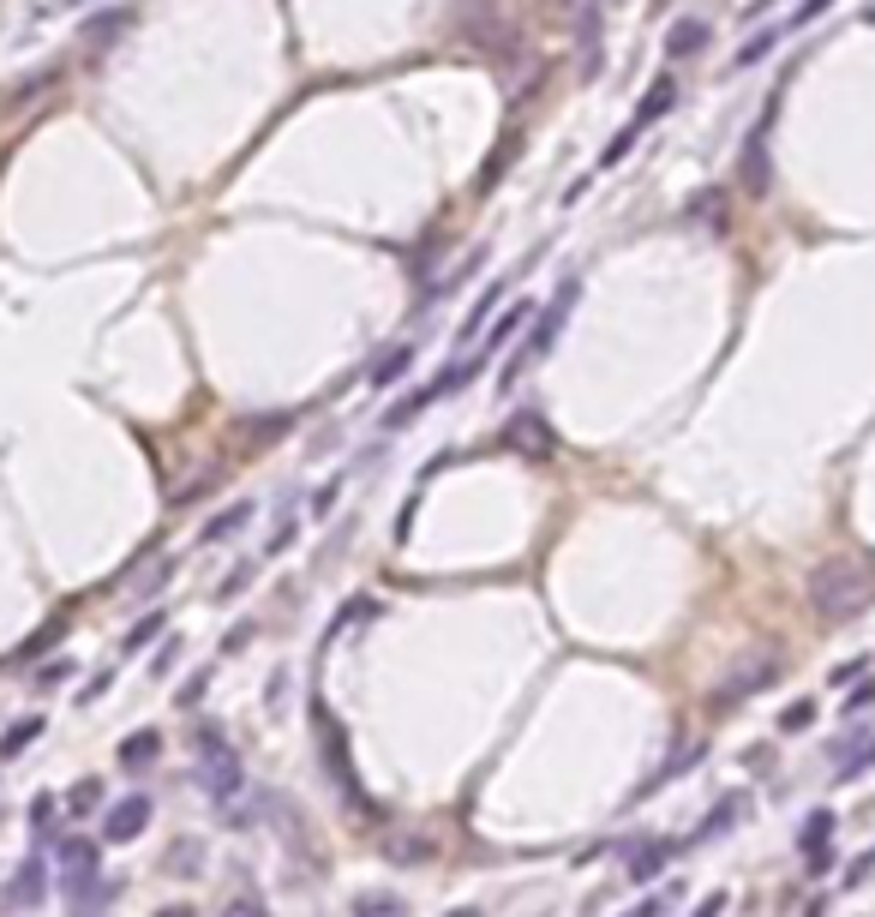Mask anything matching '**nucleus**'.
<instances>
[{
    "label": "nucleus",
    "instance_id": "1",
    "mask_svg": "<svg viewBox=\"0 0 875 917\" xmlns=\"http://www.w3.org/2000/svg\"><path fill=\"white\" fill-rule=\"evenodd\" d=\"M875 600V570L857 564V558H827L822 570L810 575V605L822 624H845Z\"/></svg>",
    "mask_w": 875,
    "mask_h": 917
},
{
    "label": "nucleus",
    "instance_id": "2",
    "mask_svg": "<svg viewBox=\"0 0 875 917\" xmlns=\"http://www.w3.org/2000/svg\"><path fill=\"white\" fill-rule=\"evenodd\" d=\"M576 294H582V283H576V276H563V283H558V294H552V306H546V318L533 324V330L522 336V348H516L510 360L498 366V390H516L528 366H540L546 354H552L558 330H563V324H570V313H576Z\"/></svg>",
    "mask_w": 875,
    "mask_h": 917
},
{
    "label": "nucleus",
    "instance_id": "3",
    "mask_svg": "<svg viewBox=\"0 0 875 917\" xmlns=\"http://www.w3.org/2000/svg\"><path fill=\"white\" fill-rule=\"evenodd\" d=\"M192 750H199V786H204V797H211L216 809H234V797L246 792V767H241V756L228 750L222 726H199Z\"/></svg>",
    "mask_w": 875,
    "mask_h": 917
},
{
    "label": "nucleus",
    "instance_id": "4",
    "mask_svg": "<svg viewBox=\"0 0 875 917\" xmlns=\"http://www.w3.org/2000/svg\"><path fill=\"white\" fill-rule=\"evenodd\" d=\"M61 869H67V899H72V917H84L96 899H109V887H96V846L91 839H61Z\"/></svg>",
    "mask_w": 875,
    "mask_h": 917
},
{
    "label": "nucleus",
    "instance_id": "5",
    "mask_svg": "<svg viewBox=\"0 0 875 917\" xmlns=\"http://www.w3.org/2000/svg\"><path fill=\"white\" fill-rule=\"evenodd\" d=\"M503 450L528 456V462L558 456V426L546 420V408H516L510 420H503Z\"/></svg>",
    "mask_w": 875,
    "mask_h": 917
},
{
    "label": "nucleus",
    "instance_id": "6",
    "mask_svg": "<svg viewBox=\"0 0 875 917\" xmlns=\"http://www.w3.org/2000/svg\"><path fill=\"white\" fill-rule=\"evenodd\" d=\"M774 677H780L774 660H767V654H750L737 672H725L720 684H714V714H732L737 702H750V696H762V690H774Z\"/></svg>",
    "mask_w": 875,
    "mask_h": 917
},
{
    "label": "nucleus",
    "instance_id": "7",
    "mask_svg": "<svg viewBox=\"0 0 875 917\" xmlns=\"http://www.w3.org/2000/svg\"><path fill=\"white\" fill-rule=\"evenodd\" d=\"M144 827H151V797H144V792H126L121 804L102 816V839H109V846H126V839H139Z\"/></svg>",
    "mask_w": 875,
    "mask_h": 917
},
{
    "label": "nucleus",
    "instance_id": "8",
    "mask_svg": "<svg viewBox=\"0 0 875 917\" xmlns=\"http://www.w3.org/2000/svg\"><path fill=\"white\" fill-rule=\"evenodd\" d=\"M834 834H840V822H834V809H815V816L804 822V834H797V852H804V864L815 869V876H822L827 864H834Z\"/></svg>",
    "mask_w": 875,
    "mask_h": 917
},
{
    "label": "nucleus",
    "instance_id": "9",
    "mask_svg": "<svg viewBox=\"0 0 875 917\" xmlns=\"http://www.w3.org/2000/svg\"><path fill=\"white\" fill-rule=\"evenodd\" d=\"M767 181H774V169H767V132L755 126L750 144H744V156H737V186H744L750 198H762Z\"/></svg>",
    "mask_w": 875,
    "mask_h": 917
},
{
    "label": "nucleus",
    "instance_id": "10",
    "mask_svg": "<svg viewBox=\"0 0 875 917\" xmlns=\"http://www.w3.org/2000/svg\"><path fill=\"white\" fill-rule=\"evenodd\" d=\"M672 102H678V79H672V72H660V79L642 91V102H635V121H630V126H635V132L660 126L665 114H672Z\"/></svg>",
    "mask_w": 875,
    "mask_h": 917
},
{
    "label": "nucleus",
    "instance_id": "11",
    "mask_svg": "<svg viewBox=\"0 0 875 917\" xmlns=\"http://www.w3.org/2000/svg\"><path fill=\"white\" fill-rule=\"evenodd\" d=\"M708 19H678L672 31H665V61H695V54L708 49Z\"/></svg>",
    "mask_w": 875,
    "mask_h": 917
},
{
    "label": "nucleus",
    "instance_id": "12",
    "mask_svg": "<svg viewBox=\"0 0 875 917\" xmlns=\"http://www.w3.org/2000/svg\"><path fill=\"white\" fill-rule=\"evenodd\" d=\"M750 816V797L744 792H732V797H720V804L714 809H708V816L702 822H695V839H720L725 834V827H737V822H744Z\"/></svg>",
    "mask_w": 875,
    "mask_h": 917
},
{
    "label": "nucleus",
    "instance_id": "13",
    "mask_svg": "<svg viewBox=\"0 0 875 917\" xmlns=\"http://www.w3.org/2000/svg\"><path fill=\"white\" fill-rule=\"evenodd\" d=\"M503 294H510V276H498V283H486L480 288V300L468 306V318H462V343H474V336L486 330V324H492V313L503 306Z\"/></svg>",
    "mask_w": 875,
    "mask_h": 917
},
{
    "label": "nucleus",
    "instance_id": "14",
    "mask_svg": "<svg viewBox=\"0 0 875 917\" xmlns=\"http://www.w3.org/2000/svg\"><path fill=\"white\" fill-rule=\"evenodd\" d=\"M42 882H49V869H42V857H24L19 864V876H12V887H7V906H37L42 899Z\"/></svg>",
    "mask_w": 875,
    "mask_h": 917
},
{
    "label": "nucleus",
    "instance_id": "15",
    "mask_svg": "<svg viewBox=\"0 0 875 917\" xmlns=\"http://www.w3.org/2000/svg\"><path fill=\"white\" fill-rule=\"evenodd\" d=\"M528 318H533V300H510L498 324H486V348H480V354H498L503 343H516V330H522Z\"/></svg>",
    "mask_w": 875,
    "mask_h": 917
},
{
    "label": "nucleus",
    "instance_id": "16",
    "mask_svg": "<svg viewBox=\"0 0 875 917\" xmlns=\"http://www.w3.org/2000/svg\"><path fill=\"white\" fill-rule=\"evenodd\" d=\"M516 151H522V126H510V132H503V139L492 144V156H486V169H480V186H486V192H492V186L503 181V174H510Z\"/></svg>",
    "mask_w": 875,
    "mask_h": 917
},
{
    "label": "nucleus",
    "instance_id": "17",
    "mask_svg": "<svg viewBox=\"0 0 875 917\" xmlns=\"http://www.w3.org/2000/svg\"><path fill=\"white\" fill-rule=\"evenodd\" d=\"M246 522H252V505H228V510H216L211 522H204L199 546H222V540H234V534H241Z\"/></svg>",
    "mask_w": 875,
    "mask_h": 917
},
{
    "label": "nucleus",
    "instance_id": "18",
    "mask_svg": "<svg viewBox=\"0 0 875 917\" xmlns=\"http://www.w3.org/2000/svg\"><path fill=\"white\" fill-rule=\"evenodd\" d=\"M672 852H678L672 839H648L642 852H630V882H635V887H642V882H654L660 869H665V857H672Z\"/></svg>",
    "mask_w": 875,
    "mask_h": 917
},
{
    "label": "nucleus",
    "instance_id": "19",
    "mask_svg": "<svg viewBox=\"0 0 875 917\" xmlns=\"http://www.w3.org/2000/svg\"><path fill=\"white\" fill-rule=\"evenodd\" d=\"M348 917H408V906L396 894H384V887H366V894L348 899Z\"/></svg>",
    "mask_w": 875,
    "mask_h": 917
},
{
    "label": "nucleus",
    "instance_id": "20",
    "mask_svg": "<svg viewBox=\"0 0 875 917\" xmlns=\"http://www.w3.org/2000/svg\"><path fill=\"white\" fill-rule=\"evenodd\" d=\"M156 756H162V732H151V726L132 732L126 744H121V767H132V774H139V767H151Z\"/></svg>",
    "mask_w": 875,
    "mask_h": 917
},
{
    "label": "nucleus",
    "instance_id": "21",
    "mask_svg": "<svg viewBox=\"0 0 875 917\" xmlns=\"http://www.w3.org/2000/svg\"><path fill=\"white\" fill-rule=\"evenodd\" d=\"M426 408H433V390H414V396H403L396 408H384V432H403V426H414Z\"/></svg>",
    "mask_w": 875,
    "mask_h": 917
},
{
    "label": "nucleus",
    "instance_id": "22",
    "mask_svg": "<svg viewBox=\"0 0 875 917\" xmlns=\"http://www.w3.org/2000/svg\"><path fill=\"white\" fill-rule=\"evenodd\" d=\"M780 42H785V31H780V24H774V31H755V37L744 42V49H737V61H732V67H737V72H750V67H762V61H767V54H774V49H780Z\"/></svg>",
    "mask_w": 875,
    "mask_h": 917
},
{
    "label": "nucleus",
    "instance_id": "23",
    "mask_svg": "<svg viewBox=\"0 0 875 917\" xmlns=\"http://www.w3.org/2000/svg\"><path fill=\"white\" fill-rule=\"evenodd\" d=\"M408 366H414V343H390V348H384V360L373 366V384L384 390V384H396V378L408 373Z\"/></svg>",
    "mask_w": 875,
    "mask_h": 917
},
{
    "label": "nucleus",
    "instance_id": "24",
    "mask_svg": "<svg viewBox=\"0 0 875 917\" xmlns=\"http://www.w3.org/2000/svg\"><path fill=\"white\" fill-rule=\"evenodd\" d=\"M42 737V720L31 714V720H19V726H12L7 737H0V762H12V756H24V750H31Z\"/></svg>",
    "mask_w": 875,
    "mask_h": 917
},
{
    "label": "nucleus",
    "instance_id": "25",
    "mask_svg": "<svg viewBox=\"0 0 875 917\" xmlns=\"http://www.w3.org/2000/svg\"><path fill=\"white\" fill-rule=\"evenodd\" d=\"M132 24V12L126 7H114V12H96V24H84V42H114Z\"/></svg>",
    "mask_w": 875,
    "mask_h": 917
},
{
    "label": "nucleus",
    "instance_id": "26",
    "mask_svg": "<svg viewBox=\"0 0 875 917\" xmlns=\"http://www.w3.org/2000/svg\"><path fill=\"white\" fill-rule=\"evenodd\" d=\"M162 630H169V612H151V618H139V624L126 630V642H121V648H126V654H139V648H151Z\"/></svg>",
    "mask_w": 875,
    "mask_h": 917
},
{
    "label": "nucleus",
    "instance_id": "27",
    "mask_svg": "<svg viewBox=\"0 0 875 917\" xmlns=\"http://www.w3.org/2000/svg\"><path fill=\"white\" fill-rule=\"evenodd\" d=\"M834 7H840V0H804V7L792 12V19H780V31H785V37H797V31H810V24L822 19V12H834Z\"/></svg>",
    "mask_w": 875,
    "mask_h": 917
},
{
    "label": "nucleus",
    "instance_id": "28",
    "mask_svg": "<svg viewBox=\"0 0 875 917\" xmlns=\"http://www.w3.org/2000/svg\"><path fill=\"white\" fill-rule=\"evenodd\" d=\"M91 809H102V780H79L67 797V816H91Z\"/></svg>",
    "mask_w": 875,
    "mask_h": 917
},
{
    "label": "nucleus",
    "instance_id": "29",
    "mask_svg": "<svg viewBox=\"0 0 875 917\" xmlns=\"http://www.w3.org/2000/svg\"><path fill=\"white\" fill-rule=\"evenodd\" d=\"M61 635H67V624H61V618H54V624H42V630H37V635H31V642H24V648H19V654H12V660H37V654H49V648L61 642Z\"/></svg>",
    "mask_w": 875,
    "mask_h": 917
},
{
    "label": "nucleus",
    "instance_id": "30",
    "mask_svg": "<svg viewBox=\"0 0 875 917\" xmlns=\"http://www.w3.org/2000/svg\"><path fill=\"white\" fill-rule=\"evenodd\" d=\"M635 139H642V132H635V126H624V132H618V139H612V144H606V151H600V162H594V169H618V162H624V156L635 151Z\"/></svg>",
    "mask_w": 875,
    "mask_h": 917
},
{
    "label": "nucleus",
    "instance_id": "31",
    "mask_svg": "<svg viewBox=\"0 0 875 917\" xmlns=\"http://www.w3.org/2000/svg\"><path fill=\"white\" fill-rule=\"evenodd\" d=\"M720 204H725V192H720V186H708V192H695L684 211H690L695 222H720Z\"/></svg>",
    "mask_w": 875,
    "mask_h": 917
},
{
    "label": "nucleus",
    "instance_id": "32",
    "mask_svg": "<svg viewBox=\"0 0 875 917\" xmlns=\"http://www.w3.org/2000/svg\"><path fill=\"white\" fill-rule=\"evenodd\" d=\"M54 816H61V804H54V797H31V827H37V839H54Z\"/></svg>",
    "mask_w": 875,
    "mask_h": 917
},
{
    "label": "nucleus",
    "instance_id": "33",
    "mask_svg": "<svg viewBox=\"0 0 875 917\" xmlns=\"http://www.w3.org/2000/svg\"><path fill=\"white\" fill-rule=\"evenodd\" d=\"M222 917H271V906H264L258 894H234L228 906H222Z\"/></svg>",
    "mask_w": 875,
    "mask_h": 917
},
{
    "label": "nucleus",
    "instance_id": "34",
    "mask_svg": "<svg viewBox=\"0 0 875 917\" xmlns=\"http://www.w3.org/2000/svg\"><path fill=\"white\" fill-rule=\"evenodd\" d=\"M252 575H258V564H234L228 575H222V594H216V600H234V594H241V588L252 582Z\"/></svg>",
    "mask_w": 875,
    "mask_h": 917
},
{
    "label": "nucleus",
    "instance_id": "35",
    "mask_svg": "<svg viewBox=\"0 0 875 917\" xmlns=\"http://www.w3.org/2000/svg\"><path fill=\"white\" fill-rule=\"evenodd\" d=\"M810 720H815V702H792V707L780 714V732H804Z\"/></svg>",
    "mask_w": 875,
    "mask_h": 917
},
{
    "label": "nucleus",
    "instance_id": "36",
    "mask_svg": "<svg viewBox=\"0 0 875 917\" xmlns=\"http://www.w3.org/2000/svg\"><path fill=\"white\" fill-rule=\"evenodd\" d=\"M869 876H875V846H869L864 857H852V869H845V882H840V887H864Z\"/></svg>",
    "mask_w": 875,
    "mask_h": 917
},
{
    "label": "nucleus",
    "instance_id": "37",
    "mask_svg": "<svg viewBox=\"0 0 875 917\" xmlns=\"http://www.w3.org/2000/svg\"><path fill=\"white\" fill-rule=\"evenodd\" d=\"M869 707H875V677H864V684L845 696V714H869Z\"/></svg>",
    "mask_w": 875,
    "mask_h": 917
},
{
    "label": "nucleus",
    "instance_id": "38",
    "mask_svg": "<svg viewBox=\"0 0 875 917\" xmlns=\"http://www.w3.org/2000/svg\"><path fill=\"white\" fill-rule=\"evenodd\" d=\"M204 690H211V672H192V677H186V690H181V707H199V702H204Z\"/></svg>",
    "mask_w": 875,
    "mask_h": 917
},
{
    "label": "nucleus",
    "instance_id": "39",
    "mask_svg": "<svg viewBox=\"0 0 875 917\" xmlns=\"http://www.w3.org/2000/svg\"><path fill=\"white\" fill-rule=\"evenodd\" d=\"M336 498H343V480H330V486H324V492L313 498V516H318V522H324V516L336 510Z\"/></svg>",
    "mask_w": 875,
    "mask_h": 917
},
{
    "label": "nucleus",
    "instance_id": "40",
    "mask_svg": "<svg viewBox=\"0 0 875 917\" xmlns=\"http://www.w3.org/2000/svg\"><path fill=\"white\" fill-rule=\"evenodd\" d=\"M174 660H181V642H162L156 648V660H151V672L162 677V672H174Z\"/></svg>",
    "mask_w": 875,
    "mask_h": 917
},
{
    "label": "nucleus",
    "instance_id": "41",
    "mask_svg": "<svg viewBox=\"0 0 875 917\" xmlns=\"http://www.w3.org/2000/svg\"><path fill=\"white\" fill-rule=\"evenodd\" d=\"M857 672H864V660H845V665H834V672H827V684H834V690H840V684H852V677H857Z\"/></svg>",
    "mask_w": 875,
    "mask_h": 917
},
{
    "label": "nucleus",
    "instance_id": "42",
    "mask_svg": "<svg viewBox=\"0 0 875 917\" xmlns=\"http://www.w3.org/2000/svg\"><path fill=\"white\" fill-rule=\"evenodd\" d=\"M246 642H252V624H234V630H228V642H222V654H241Z\"/></svg>",
    "mask_w": 875,
    "mask_h": 917
},
{
    "label": "nucleus",
    "instance_id": "43",
    "mask_svg": "<svg viewBox=\"0 0 875 917\" xmlns=\"http://www.w3.org/2000/svg\"><path fill=\"white\" fill-rule=\"evenodd\" d=\"M61 677H72V660H54V665H42V677H37V684H61Z\"/></svg>",
    "mask_w": 875,
    "mask_h": 917
},
{
    "label": "nucleus",
    "instance_id": "44",
    "mask_svg": "<svg viewBox=\"0 0 875 917\" xmlns=\"http://www.w3.org/2000/svg\"><path fill=\"white\" fill-rule=\"evenodd\" d=\"M665 899H672V894H660V899H642V906H635V911H624V917H660V911H665Z\"/></svg>",
    "mask_w": 875,
    "mask_h": 917
},
{
    "label": "nucleus",
    "instance_id": "45",
    "mask_svg": "<svg viewBox=\"0 0 875 917\" xmlns=\"http://www.w3.org/2000/svg\"><path fill=\"white\" fill-rule=\"evenodd\" d=\"M720 911H725V894H708L702 906H695V917H720Z\"/></svg>",
    "mask_w": 875,
    "mask_h": 917
},
{
    "label": "nucleus",
    "instance_id": "46",
    "mask_svg": "<svg viewBox=\"0 0 875 917\" xmlns=\"http://www.w3.org/2000/svg\"><path fill=\"white\" fill-rule=\"evenodd\" d=\"M156 917H199V911H192V906H162Z\"/></svg>",
    "mask_w": 875,
    "mask_h": 917
},
{
    "label": "nucleus",
    "instance_id": "47",
    "mask_svg": "<svg viewBox=\"0 0 875 917\" xmlns=\"http://www.w3.org/2000/svg\"><path fill=\"white\" fill-rule=\"evenodd\" d=\"M444 917H480V911H474V906H456V911H444Z\"/></svg>",
    "mask_w": 875,
    "mask_h": 917
},
{
    "label": "nucleus",
    "instance_id": "48",
    "mask_svg": "<svg viewBox=\"0 0 875 917\" xmlns=\"http://www.w3.org/2000/svg\"><path fill=\"white\" fill-rule=\"evenodd\" d=\"M54 7H84V0H54Z\"/></svg>",
    "mask_w": 875,
    "mask_h": 917
},
{
    "label": "nucleus",
    "instance_id": "49",
    "mask_svg": "<svg viewBox=\"0 0 875 917\" xmlns=\"http://www.w3.org/2000/svg\"><path fill=\"white\" fill-rule=\"evenodd\" d=\"M864 19H869V24H875V7H869V12H864Z\"/></svg>",
    "mask_w": 875,
    "mask_h": 917
}]
</instances>
